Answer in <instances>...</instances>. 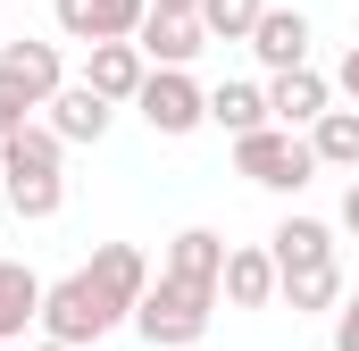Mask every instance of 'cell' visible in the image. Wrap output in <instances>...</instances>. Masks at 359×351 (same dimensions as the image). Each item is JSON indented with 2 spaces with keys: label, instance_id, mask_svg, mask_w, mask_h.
Segmentation results:
<instances>
[{
  "label": "cell",
  "instance_id": "24",
  "mask_svg": "<svg viewBox=\"0 0 359 351\" xmlns=\"http://www.w3.org/2000/svg\"><path fill=\"white\" fill-rule=\"evenodd\" d=\"M343 234H359V176H351V192H343Z\"/></svg>",
  "mask_w": 359,
  "mask_h": 351
},
{
  "label": "cell",
  "instance_id": "14",
  "mask_svg": "<svg viewBox=\"0 0 359 351\" xmlns=\"http://www.w3.org/2000/svg\"><path fill=\"white\" fill-rule=\"evenodd\" d=\"M159 276L217 293V276H226V234H209V226H184L176 243H168V267H159Z\"/></svg>",
  "mask_w": 359,
  "mask_h": 351
},
{
  "label": "cell",
  "instance_id": "27",
  "mask_svg": "<svg viewBox=\"0 0 359 351\" xmlns=\"http://www.w3.org/2000/svg\"><path fill=\"white\" fill-rule=\"evenodd\" d=\"M0 351H8V343H0Z\"/></svg>",
  "mask_w": 359,
  "mask_h": 351
},
{
  "label": "cell",
  "instance_id": "15",
  "mask_svg": "<svg viewBox=\"0 0 359 351\" xmlns=\"http://www.w3.org/2000/svg\"><path fill=\"white\" fill-rule=\"evenodd\" d=\"M42 293H50V284L25 260H0V343H17L25 326H42Z\"/></svg>",
  "mask_w": 359,
  "mask_h": 351
},
{
  "label": "cell",
  "instance_id": "22",
  "mask_svg": "<svg viewBox=\"0 0 359 351\" xmlns=\"http://www.w3.org/2000/svg\"><path fill=\"white\" fill-rule=\"evenodd\" d=\"M334 351H359V293H343V310H334Z\"/></svg>",
  "mask_w": 359,
  "mask_h": 351
},
{
  "label": "cell",
  "instance_id": "16",
  "mask_svg": "<svg viewBox=\"0 0 359 351\" xmlns=\"http://www.w3.org/2000/svg\"><path fill=\"white\" fill-rule=\"evenodd\" d=\"M217 293H226L234 310H268V301H276V260L259 251V243L226 251V276H217Z\"/></svg>",
  "mask_w": 359,
  "mask_h": 351
},
{
  "label": "cell",
  "instance_id": "3",
  "mask_svg": "<svg viewBox=\"0 0 359 351\" xmlns=\"http://www.w3.org/2000/svg\"><path fill=\"white\" fill-rule=\"evenodd\" d=\"M209 310H217V293L176 284V276H151V293H142L134 326H142V343H151V351H192L201 335H209Z\"/></svg>",
  "mask_w": 359,
  "mask_h": 351
},
{
  "label": "cell",
  "instance_id": "18",
  "mask_svg": "<svg viewBox=\"0 0 359 351\" xmlns=\"http://www.w3.org/2000/svg\"><path fill=\"white\" fill-rule=\"evenodd\" d=\"M209 126H226L234 143L259 134V126H276V117H268V84H217V92H209Z\"/></svg>",
  "mask_w": 359,
  "mask_h": 351
},
{
  "label": "cell",
  "instance_id": "13",
  "mask_svg": "<svg viewBox=\"0 0 359 351\" xmlns=\"http://www.w3.org/2000/svg\"><path fill=\"white\" fill-rule=\"evenodd\" d=\"M251 59H259L268 76L309 67V17H301V8H268V17H259V34H251Z\"/></svg>",
  "mask_w": 359,
  "mask_h": 351
},
{
  "label": "cell",
  "instance_id": "11",
  "mask_svg": "<svg viewBox=\"0 0 359 351\" xmlns=\"http://www.w3.org/2000/svg\"><path fill=\"white\" fill-rule=\"evenodd\" d=\"M142 84H151V59H142L134 42H100L84 59V92H100L109 109H117V100H142Z\"/></svg>",
  "mask_w": 359,
  "mask_h": 351
},
{
  "label": "cell",
  "instance_id": "12",
  "mask_svg": "<svg viewBox=\"0 0 359 351\" xmlns=\"http://www.w3.org/2000/svg\"><path fill=\"white\" fill-rule=\"evenodd\" d=\"M134 51H142L151 67H192V59L209 51V34H201V17H168V8H151L142 34H134Z\"/></svg>",
  "mask_w": 359,
  "mask_h": 351
},
{
  "label": "cell",
  "instance_id": "25",
  "mask_svg": "<svg viewBox=\"0 0 359 351\" xmlns=\"http://www.w3.org/2000/svg\"><path fill=\"white\" fill-rule=\"evenodd\" d=\"M151 8H168V17H201V0H151Z\"/></svg>",
  "mask_w": 359,
  "mask_h": 351
},
{
  "label": "cell",
  "instance_id": "23",
  "mask_svg": "<svg viewBox=\"0 0 359 351\" xmlns=\"http://www.w3.org/2000/svg\"><path fill=\"white\" fill-rule=\"evenodd\" d=\"M334 92H351V100H359V42L343 51V67H334Z\"/></svg>",
  "mask_w": 359,
  "mask_h": 351
},
{
  "label": "cell",
  "instance_id": "7",
  "mask_svg": "<svg viewBox=\"0 0 359 351\" xmlns=\"http://www.w3.org/2000/svg\"><path fill=\"white\" fill-rule=\"evenodd\" d=\"M142 17H151V0H59V34L67 42H134L142 34Z\"/></svg>",
  "mask_w": 359,
  "mask_h": 351
},
{
  "label": "cell",
  "instance_id": "19",
  "mask_svg": "<svg viewBox=\"0 0 359 351\" xmlns=\"http://www.w3.org/2000/svg\"><path fill=\"white\" fill-rule=\"evenodd\" d=\"M309 151H318V168H359V109H326L309 126Z\"/></svg>",
  "mask_w": 359,
  "mask_h": 351
},
{
  "label": "cell",
  "instance_id": "26",
  "mask_svg": "<svg viewBox=\"0 0 359 351\" xmlns=\"http://www.w3.org/2000/svg\"><path fill=\"white\" fill-rule=\"evenodd\" d=\"M34 351H67V343H34Z\"/></svg>",
  "mask_w": 359,
  "mask_h": 351
},
{
  "label": "cell",
  "instance_id": "17",
  "mask_svg": "<svg viewBox=\"0 0 359 351\" xmlns=\"http://www.w3.org/2000/svg\"><path fill=\"white\" fill-rule=\"evenodd\" d=\"M109 117H117V109H109L100 92L67 84V92H59V100H50V117H42V126H50L59 143H100V134H109Z\"/></svg>",
  "mask_w": 359,
  "mask_h": 351
},
{
  "label": "cell",
  "instance_id": "21",
  "mask_svg": "<svg viewBox=\"0 0 359 351\" xmlns=\"http://www.w3.org/2000/svg\"><path fill=\"white\" fill-rule=\"evenodd\" d=\"M25 126H34V100H25L17 84H0V143H8V134H25Z\"/></svg>",
  "mask_w": 359,
  "mask_h": 351
},
{
  "label": "cell",
  "instance_id": "5",
  "mask_svg": "<svg viewBox=\"0 0 359 351\" xmlns=\"http://www.w3.org/2000/svg\"><path fill=\"white\" fill-rule=\"evenodd\" d=\"M234 168L251 176L259 192H301V184L318 176V151H309V134L259 126V134H243V143H234Z\"/></svg>",
  "mask_w": 359,
  "mask_h": 351
},
{
  "label": "cell",
  "instance_id": "20",
  "mask_svg": "<svg viewBox=\"0 0 359 351\" xmlns=\"http://www.w3.org/2000/svg\"><path fill=\"white\" fill-rule=\"evenodd\" d=\"M268 17V0H201V34L209 42H251Z\"/></svg>",
  "mask_w": 359,
  "mask_h": 351
},
{
  "label": "cell",
  "instance_id": "10",
  "mask_svg": "<svg viewBox=\"0 0 359 351\" xmlns=\"http://www.w3.org/2000/svg\"><path fill=\"white\" fill-rule=\"evenodd\" d=\"M326 109H334V84H326L318 67H292V76H276V84H268V117L284 126V134H309Z\"/></svg>",
  "mask_w": 359,
  "mask_h": 351
},
{
  "label": "cell",
  "instance_id": "8",
  "mask_svg": "<svg viewBox=\"0 0 359 351\" xmlns=\"http://www.w3.org/2000/svg\"><path fill=\"white\" fill-rule=\"evenodd\" d=\"M0 84H17L34 109H50L67 92V67H59V42H8L0 51Z\"/></svg>",
  "mask_w": 359,
  "mask_h": 351
},
{
  "label": "cell",
  "instance_id": "9",
  "mask_svg": "<svg viewBox=\"0 0 359 351\" xmlns=\"http://www.w3.org/2000/svg\"><path fill=\"white\" fill-rule=\"evenodd\" d=\"M84 276L100 284V301H109V310H126V318H134V310H142V293H151V260H142L134 243H100Z\"/></svg>",
  "mask_w": 359,
  "mask_h": 351
},
{
  "label": "cell",
  "instance_id": "6",
  "mask_svg": "<svg viewBox=\"0 0 359 351\" xmlns=\"http://www.w3.org/2000/svg\"><path fill=\"white\" fill-rule=\"evenodd\" d=\"M134 109L151 117V134H192V126H209V92L192 84L184 67H151V84H142Z\"/></svg>",
  "mask_w": 359,
  "mask_h": 351
},
{
  "label": "cell",
  "instance_id": "1",
  "mask_svg": "<svg viewBox=\"0 0 359 351\" xmlns=\"http://www.w3.org/2000/svg\"><path fill=\"white\" fill-rule=\"evenodd\" d=\"M268 260H276V301L284 310H343V260H334V226L318 218H284L268 234Z\"/></svg>",
  "mask_w": 359,
  "mask_h": 351
},
{
  "label": "cell",
  "instance_id": "4",
  "mask_svg": "<svg viewBox=\"0 0 359 351\" xmlns=\"http://www.w3.org/2000/svg\"><path fill=\"white\" fill-rule=\"evenodd\" d=\"M117 326H126V310H109V301H100V284H92L84 267H76V276H59V284L42 293V343L84 351V343H100V335H117Z\"/></svg>",
  "mask_w": 359,
  "mask_h": 351
},
{
  "label": "cell",
  "instance_id": "2",
  "mask_svg": "<svg viewBox=\"0 0 359 351\" xmlns=\"http://www.w3.org/2000/svg\"><path fill=\"white\" fill-rule=\"evenodd\" d=\"M67 143L50 134V126H25V134H8L0 143V201L25 218V226H42V218H59V201H67Z\"/></svg>",
  "mask_w": 359,
  "mask_h": 351
}]
</instances>
